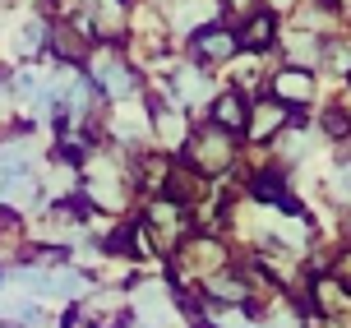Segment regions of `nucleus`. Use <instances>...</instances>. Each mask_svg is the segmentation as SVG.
Returning a JSON list of instances; mask_svg holds the SVG:
<instances>
[{"instance_id": "1", "label": "nucleus", "mask_w": 351, "mask_h": 328, "mask_svg": "<svg viewBox=\"0 0 351 328\" xmlns=\"http://www.w3.org/2000/svg\"><path fill=\"white\" fill-rule=\"evenodd\" d=\"M268 42H273V19H268V14H259L254 23H250V47H254V51H263Z\"/></svg>"}, {"instance_id": "2", "label": "nucleus", "mask_w": 351, "mask_h": 328, "mask_svg": "<svg viewBox=\"0 0 351 328\" xmlns=\"http://www.w3.org/2000/svg\"><path fill=\"white\" fill-rule=\"evenodd\" d=\"M217 121L222 125H241L245 121V116H241V102H236V97H222V102H217Z\"/></svg>"}]
</instances>
